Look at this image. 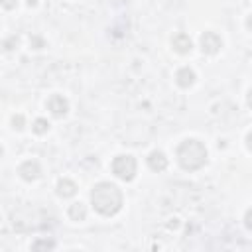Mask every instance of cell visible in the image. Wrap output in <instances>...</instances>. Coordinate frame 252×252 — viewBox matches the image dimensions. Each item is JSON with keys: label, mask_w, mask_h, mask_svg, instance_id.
<instances>
[{"label": "cell", "mask_w": 252, "mask_h": 252, "mask_svg": "<svg viewBox=\"0 0 252 252\" xmlns=\"http://www.w3.org/2000/svg\"><path fill=\"white\" fill-rule=\"evenodd\" d=\"M91 203H93L96 213H100L104 217H110V215L120 211V207H122V193H120V189L116 185L102 181V183H96L93 187Z\"/></svg>", "instance_id": "1"}, {"label": "cell", "mask_w": 252, "mask_h": 252, "mask_svg": "<svg viewBox=\"0 0 252 252\" xmlns=\"http://www.w3.org/2000/svg\"><path fill=\"white\" fill-rule=\"evenodd\" d=\"M177 161L185 171H197L207 161V148L199 140H185L177 146Z\"/></svg>", "instance_id": "2"}, {"label": "cell", "mask_w": 252, "mask_h": 252, "mask_svg": "<svg viewBox=\"0 0 252 252\" xmlns=\"http://www.w3.org/2000/svg\"><path fill=\"white\" fill-rule=\"evenodd\" d=\"M112 173L122 181H132L136 175V159L132 156H118L112 159Z\"/></svg>", "instance_id": "3"}, {"label": "cell", "mask_w": 252, "mask_h": 252, "mask_svg": "<svg viewBox=\"0 0 252 252\" xmlns=\"http://www.w3.org/2000/svg\"><path fill=\"white\" fill-rule=\"evenodd\" d=\"M220 47H222V39H220L215 32H205V33L201 35V49H203V53L215 55Z\"/></svg>", "instance_id": "4"}, {"label": "cell", "mask_w": 252, "mask_h": 252, "mask_svg": "<svg viewBox=\"0 0 252 252\" xmlns=\"http://www.w3.org/2000/svg\"><path fill=\"white\" fill-rule=\"evenodd\" d=\"M47 108L51 110L53 116L61 118V116L67 114V110H69V102H67V98L61 96V94H53V96H49V100H47Z\"/></svg>", "instance_id": "5"}, {"label": "cell", "mask_w": 252, "mask_h": 252, "mask_svg": "<svg viewBox=\"0 0 252 252\" xmlns=\"http://www.w3.org/2000/svg\"><path fill=\"white\" fill-rule=\"evenodd\" d=\"M18 173H20L26 181H33V179H37V177H39L41 169H39V163H37V161L28 159V161H24V163L18 167Z\"/></svg>", "instance_id": "6"}, {"label": "cell", "mask_w": 252, "mask_h": 252, "mask_svg": "<svg viewBox=\"0 0 252 252\" xmlns=\"http://www.w3.org/2000/svg\"><path fill=\"white\" fill-rule=\"evenodd\" d=\"M171 45H173V49H175L177 53H189L191 47H193V43H191V39H189L187 33H177V35L171 39Z\"/></svg>", "instance_id": "7"}, {"label": "cell", "mask_w": 252, "mask_h": 252, "mask_svg": "<svg viewBox=\"0 0 252 252\" xmlns=\"http://www.w3.org/2000/svg\"><path fill=\"white\" fill-rule=\"evenodd\" d=\"M148 165H150V169H154V171H163L165 167H167V158L161 154V152H152L150 156H148Z\"/></svg>", "instance_id": "8"}, {"label": "cell", "mask_w": 252, "mask_h": 252, "mask_svg": "<svg viewBox=\"0 0 252 252\" xmlns=\"http://www.w3.org/2000/svg\"><path fill=\"white\" fill-rule=\"evenodd\" d=\"M175 81H177V85L183 87V89L191 87L193 81H195V73H193V69H189V67H181V69L177 71V75H175Z\"/></svg>", "instance_id": "9"}, {"label": "cell", "mask_w": 252, "mask_h": 252, "mask_svg": "<svg viewBox=\"0 0 252 252\" xmlns=\"http://www.w3.org/2000/svg\"><path fill=\"white\" fill-rule=\"evenodd\" d=\"M77 193V185L71 181V179H59V183H57V195L59 197H73Z\"/></svg>", "instance_id": "10"}, {"label": "cell", "mask_w": 252, "mask_h": 252, "mask_svg": "<svg viewBox=\"0 0 252 252\" xmlns=\"http://www.w3.org/2000/svg\"><path fill=\"white\" fill-rule=\"evenodd\" d=\"M69 217H71L73 220H83V219L87 217L85 205H83V203H73V205L69 207Z\"/></svg>", "instance_id": "11"}, {"label": "cell", "mask_w": 252, "mask_h": 252, "mask_svg": "<svg viewBox=\"0 0 252 252\" xmlns=\"http://www.w3.org/2000/svg\"><path fill=\"white\" fill-rule=\"evenodd\" d=\"M47 128H49V122H47L45 118H37V120L33 122V132H35V134H45Z\"/></svg>", "instance_id": "12"}, {"label": "cell", "mask_w": 252, "mask_h": 252, "mask_svg": "<svg viewBox=\"0 0 252 252\" xmlns=\"http://www.w3.org/2000/svg\"><path fill=\"white\" fill-rule=\"evenodd\" d=\"M53 246H55V242H51V240H37V242L32 244L33 250H39V248H53Z\"/></svg>", "instance_id": "13"}, {"label": "cell", "mask_w": 252, "mask_h": 252, "mask_svg": "<svg viewBox=\"0 0 252 252\" xmlns=\"http://www.w3.org/2000/svg\"><path fill=\"white\" fill-rule=\"evenodd\" d=\"M12 124H14V128H16V130L24 128V116H22V114H16V116L12 118Z\"/></svg>", "instance_id": "14"}, {"label": "cell", "mask_w": 252, "mask_h": 252, "mask_svg": "<svg viewBox=\"0 0 252 252\" xmlns=\"http://www.w3.org/2000/svg\"><path fill=\"white\" fill-rule=\"evenodd\" d=\"M0 4L6 8V10H12V8H16V4H18V0H0Z\"/></svg>", "instance_id": "15"}, {"label": "cell", "mask_w": 252, "mask_h": 252, "mask_svg": "<svg viewBox=\"0 0 252 252\" xmlns=\"http://www.w3.org/2000/svg\"><path fill=\"white\" fill-rule=\"evenodd\" d=\"M244 224H246V228H248V230L252 228V224H250V211H246V217H244Z\"/></svg>", "instance_id": "16"}, {"label": "cell", "mask_w": 252, "mask_h": 252, "mask_svg": "<svg viewBox=\"0 0 252 252\" xmlns=\"http://www.w3.org/2000/svg\"><path fill=\"white\" fill-rule=\"evenodd\" d=\"M33 43H35L37 47H41V39H37V37H33Z\"/></svg>", "instance_id": "17"}]
</instances>
